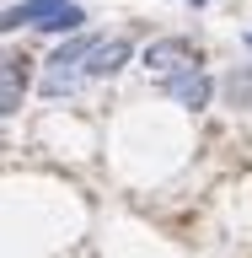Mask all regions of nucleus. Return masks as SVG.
Segmentation results:
<instances>
[{"instance_id":"obj_1","label":"nucleus","mask_w":252,"mask_h":258,"mask_svg":"<svg viewBox=\"0 0 252 258\" xmlns=\"http://www.w3.org/2000/svg\"><path fill=\"white\" fill-rule=\"evenodd\" d=\"M102 43V38H92V32H80V38H70L64 48H54V59H48V76H43V97H59L75 86V76H86V59H92V48Z\"/></svg>"},{"instance_id":"obj_2","label":"nucleus","mask_w":252,"mask_h":258,"mask_svg":"<svg viewBox=\"0 0 252 258\" xmlns=\"http://www.w3.org/2000/svg\"><path fill=\"white\" fill-rule=\"evenodd\" d=\"M140 64L150 70V76H177V70H188V64H199V43L193 38H150V43L140 48Z\"/></svg>"},{"instance_id":"obj_3","label":"nucleus","mask_w":252,"mask_h":258,"mask_svg":"<svg viewBox=\"0 0 252 258\" xmlns=\"http://www.w3.org/2000/svg\"><path fill=\"white\" fill-rule=\"evenodd\" d=\"M161 86H166V97H172L177 108H209V97H215V81L199 70V64H188V70H177V76H161Z\"/></svg>"},{"instance_id":"obj_4","label":"nucleus","mask_w":252,"mask_h":258,"mask_svg":"<svg viewBox=\"0 0 252 258\" xmlns=\"http://www.w3.org/2000/svg\"><path fill=\"white\" fill-rule=\"evenodd\" d=\"M129 59H134V43H129V38H102V43L92 48V59H86V81H108V76H118Z\"/></svg>"},{"instance_id":"obj_5","label":"nucleus","mask_w":252,"mask_h":258,"mask_svg":"<svg viewBox=\"0 0 252 258\" xmlns=\"http://www.w3.org/2000/svg\"><path fill=\"white\" fill-rule=\"evenodd\" d=\"M22 92H27V59L6 54V70H0V113L6 118L22 113Z\"/></svg>"},{"instance_id":"obj_6","label":"nucleus","mask_w":252,"mask_h":258,"mask_svg":"<svg viewBox=\"0 0 252 258\" xmlns=\"http://www.w3.org/2000/svg\"><path fill=\"white\" fill-rule=\"evenodd\" d=\"M59 6H64V0H22V6H6L0 27H6V32H16V27H43Z\"/></svg>"},{"instance_id":"obj_7","label":"nucleus","mask_w":252,"mask_h":258,"mask_svg":"<svg viewBox=\"0 0 252 258\" xmlns=\"http://www.w3.org/2000/svg\"><path fill=\"white\" fill-rule=\"evenodd\" d=\"M80 22H86V11H80L75 0H64L59 11H54V16L43 22V32H80Z\"/></svg>"},{"instance_id":"obj_8","label":"nucleus","mask_w":252,"mask_h":258,"mask_svg":"<svg viewBox=\"0 0 252 258\" xmlns=\"http://www.w3.org/2000/svg\"><path fill=\"white\" fill-rule=\"evenodd\" d=\"M188 6H209V0H188Z\"/></svg>"},{"instance_id":"obj_9","label":"nucleus","mask_w":252,"mask_h":258,"mask_svg":"<svg viewBox=\"0 0 252 258\" xmlns=\"http://www.w3.org/2000/svg\"><path fill=\"white\" fill-rule=\"evenodd\" d=\"M247 48H252V32H247Z\"/></svg>"}]
</instances>
